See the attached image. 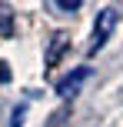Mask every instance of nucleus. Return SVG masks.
<instances>
[{
	"mask_svg": "<svg viewBox=\"0 0 123 127\" xmlns=\"http://www.w3.org/2000/svg\"><path fill=\"white\" fill-rule=\"evenodd\" d=\"M117 20H120V13H117V7H106V10H100L97 13V24H93V44H90V54H97L100 47L110 40V33H113V27H117Z\"/></svg>",
	"mask_w": 123,
	"mask_h": 127,
	"instance_id": "1",
	"label": "nucleus"
},
{
	"mask_svg": "<svg viewBox=\"0 0 123 127\" xmlns=\"http://www.w3.org/2000/svg\"><path fill=\"white\" fill-rule=\"evenodd\" d=\"M87 77H90V70H87V67H77L73 74H67L63 80L57 84V94H60V97H73V94L80 90V84L87 80Z\"/></svg>",
	"mask_w": 123,
	"mask_h": 127,
	"instance_id": "2",
	"label": "nucleus"
},
{
	"mask_svg": "<svg viewBox=\"0 0 123 127\" xmlns=\"http://www.w3.org/2000/svg\"><path fill=\"white\" fill-rule=\"evenodd\" d=\"M10 33H13V13L0 7V37H10Z\"/></svg>",
	"mask_w": 123,
	"mask_h": 127,
	"instance_id": "3",
	"label": "nucleus"
},
{
	"mask_svg": "<svg viewBox=\"0 0 123 127\" xmlns=\"http://www.w3.org/2000/svg\"><path fill=\"white\" fill-rule=\"evenodd\" d=\"M63 44H67V33H57V37H53V47H50V54H47V64H57L60 50H63Z\"/></svg>",
	"mask_w": 123,
	"mask_h": 127,
	"instance_id": "4",
	"label": "nucleus"
},
{
	"mask_svg": "<svg viewBox=\"0 0 123 127\" xmlns=\"http://www.w3.org/2000/svg\"><path fill=\"white\" fill-rule=\"evenodd\" d=\"M50 10H80V0H50Z\"/></svg>",
	"mask_w": 123,
	"mask_h": 127,
	"instance_id": "5",
	"label": "nucleus"
},
{
	"mask_svg": "<svg viewBox=\"0 0 123 127\" xmlns=\"http://www.w3.org/2000/svg\"><path fill=\"white\" fill-rule=\"evenodd\" d=\"M10 77H13V74H10V67H7L3 60H0V84H7V80H10Z\"/></svg>",
	"mask_w": 123,
	"mask_h": 127,
	"instance_id": "6",
	"label": "nucleus"
},
{
	"mask_svg": "<svg viewBox=\"0 0 123 127\" xmlns=\"http://www.w3.org/2000/svg\"><path fill=\"white\" fill-rule=\"evenodd\" d=\"M20 117H23V110H13V121H10V127H20V124H23Z\"/></svg>",
	"mask_w": 123,
	"mask_h": 127,
	"instance_id": "7",
	"label": "nucleus"
}]
</instances>
